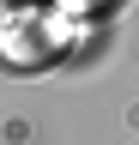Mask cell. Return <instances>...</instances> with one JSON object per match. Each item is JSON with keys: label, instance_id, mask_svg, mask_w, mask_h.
Wrapping results in <instances>:
<instances>
[{"label": "cell", "instance_id": "cell-1", "mask_svg": "<svg viewBox=\"0 0 139 145\" xmlns=\"http://www.w3.org/2000/svg\"><path fill=\"white\" fill-rule=\"evenodd\" d=\"M55 54H61V24L55 18L18 12V18L0 24V61H12V67H48Z\"/></svg>", "mask_w": 139, "mask_h": 145}, {"label": "cell", "instance_id": "cell-2", "mask_svg": "<svg viewBox=\"0 0 139 145\" xmlns=\"http://www.w3.org/2000/svg\"><path fill=\"white\" fill-rule=\"evenodd\" d=\"M55 6H67V12H103V6H115V0H55Z\"/></svg>", "mask_w": 139, "mask_h": 145}]
</instances>
